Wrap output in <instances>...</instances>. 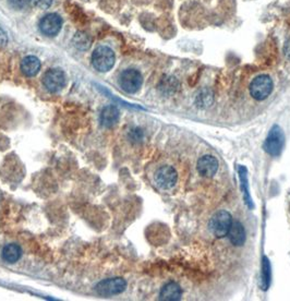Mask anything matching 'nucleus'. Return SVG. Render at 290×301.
Listing matches in <instances>:
<instances>
[{
  "label": "nucleus",
  "instance_id": "f257e3e1",
  "mask_svg": "<svg viewBox=\"0 0 290 301\" xmlns=\"http://www.w3.org/2000/svg\"><path fill=\"white\" fill-rule=\"evenodd\" d=\"M284 144H285L284 131H282V129L277 125L273 126L264 141V144H263L264 151L269 154V155L273 157H277L281 154Z\"/></svg>",
  "mask_w": 290,
  "mask_h": 301
},
{
  "label": "nucleus",
  "instance_id": "f03ea898",
  "mask_svg": "<svg viewBox=\"0 0 290 301\" xmlns=\"http://www.w3.org/2000/svg\"><path fill=\"white\" fill-rule=\"evenodd\" d=\"M231 224V214L227 211H219L212 216L209 223V227L214 236H216L217 238H223L227 236Z\"/></svg>",
  "mask_w": 290,
  "mask_h": 301
},
{
  "label": "nucleus",
  "instance_id": "7ed1b4c3",
  "mask_svg": "<svg viewBox=\"0 0 290 301\" xmlns=\"http://www.w3.org/2000/svg\"><path fill=\"white\" fill-rule=\"evenodd\" d=\"M114 60H116L114 52L106 46H101V47L96 48L93 55H92V63L99 72L109 71L114 65Z\"/></svg>",
  "mask_w": 290,
  "mask_h": 301
},
{
  "label": "nucleus",
  "instance_id": "20e7f679",
  "mask_svg": "<svg viewBox=\"0 0 290 301\" xmlns=\"http://www.w3.org/2000/svg\"><path fill=\"white\" fill-rule=\"evenodd\" d=\"M274 88L271 76L261 74L252 80L250 84V94L256 100H264L269 97Z\"/></svg>",
  "mask_w": 290,
  "mask_h": 301
},
{
  "label": "nucleus",
  "instance_id": "39448f33",
  "mask_svg": "<svg viewBox=\"0 0 290 301\" xmlns=\"http://www.w3.org/2000/svg\"><path fill=\"white\" fill-rule=\"evenodd\" d=\"M142 83L143 76L141 72L135 70V69H127V70H125L120 74L119 84L121 89L124 90L126 93H136V92L141 89Z\"/></svg>",
  "mask_w": 290,
  "mask_h": 301
},
{
  "label": "nucleus",
  "instance_id": "423d86ee",
  "mask_svg": "<svg viewBox=\"0 0 290 301\" xmlns=\"http://www.w3.org/2000/svg\"><path fill=\"white\" fill-rule=\"evenodd\" d=\"M127 288V282L120 277L114 279H108L98 283L95 287V290L98 295L104 297H110L114 295H119Z\"/></svg>",
  "mask_w": 290,
  "mask_h": 301
},
{
  "label": "nucleus",
  "instance_id": "0eeeda50",
  "mask_svg": "<svg viewBox=\"0 0 290 301\" xmlns=\"http://www.w3.org/2000/svg\"><path fill=\"white\" fill-rule=\"evenodd\" d=\"M178 180L177 171L172 166H162L155 173V182L159 188L169 190L173 188Z\"/></svg>",
  "mask_w": 290,
  "mask_h": 301
},
{
  "label": "nucleus",
  "instance_id": "6e6552de",
  "mask_svg": "<svg viewBox=\"0 0 290 301\" xmlns=\"http://www.w3.org/2000/svg\"><path fill=\"white\" fill-rule=\"evenodd\" d=\"M43 83L50 93H57L66 86V74L60 69H49L44 75Z\"/></svg>",
  "mask_w": 290,
  "mask_h": 301
},
{
  "label": "nucleus",
  "instance_id": "1a4fd4ad",
  "mask_svg": "<svg viewBox=\"0 0 290 301\" xmlns=\"http://www.w3.org/2000/svg\"><path fill=\"white\" fill-rule=\"evenodd\" d=\"M63 20L56 13L46 14L40 22L41 32L46 36H56L61 30Z\"/></svg>",
  "mask_w": 290,
  "mask_h": 301
},
{
  "label": "nucleus",
  "instance_id": "9d476101",
  "mask_svg": "<svg viewBox=\"0 0 290 301\" xmlns=\"http://www.w3.org/2000/svg\"><path fill=\"white\" fill-rule=\"evenodd\" d=\"M218 160L216 157L212 155H204L200 159L197 160L196 168L197 172L201 176L206 177V178H211V177L215 176L218 171Z\"/></svg>",
  "mask_w": 290,
  "mask_h": 301
},
{
  "label": "nucleus",
  "instance_id": "9b49d317",
  "mask_svg": "<svg viewBox=\"0 0 290 301\" xmlns=\"http://www.w3.org/2000/svg\"><path fill=\"white\" fill-rule=\"evenodd\" d=\"M229 241H230L236 247H241L244 244L247 240V234L246 229H244L242 224L239 221L233 222L230 229H229L227 234Z\"/></svg>",
  "mask_w": 290,
  "mask_h": 301
},
{
  "label": "nucleus",
  "instance_id": "f8f14e48",
  "mask_svg": "<svg viewBox=\"0 0 290 301\" xmlns=\"http://www.w3.org/2000/svg\"><path fill=\"white\" fill-rule=\"evenodd\" d=\"M237 169H238L239 180H240V188H241L244 203H246V205L250 208V210H252V208L254 207V203H253V201H252L251 194H250L249 179H248V169L244 166H242V165H239Z\"/></svg>",
  "mask_w": 290,
  "mask_h": 301
},
{
  "label": "nucleus",
  "instance_id": "ddd939ff",
  "mask_svg": "<svg viewBox=\"0 0 290 301\" xmlns=\"http://www.w3.org/2000/svg\"><path fill=\"white\" fill-rule=\"evenodd\" d=\"M119 117H120V112L118 108L113 105H108V106H105L102 110L101 116H99V120H101L103 127L111 128L118 122Z\"/></svg>",
  "mask_w": 290,
  "mask_h": 301
},
{
  "label": "nucleus",
  "instance_id": "4468645a",
  "mask_svg": "<svg viewBox=\"0 0 290 301\" xmlns=\"http://www.w3.org/2000/svg\"><path fill=\"white\" fill-rule=\"evenodd\" d=\"M182 297L181 287L177 283L170 282L166 284L159 292V300L163 301H177Z\"/></svg>",
  "mask_w": 290,
  "mask_h": 301
},
{
  "label": "nucleus",
  "instance_id": "2eb2a0df",
  "mask_svg": "<svg viewBox=\"0 0 290 301\" xmlns=\"http://www.w3.org/2000/svg\"><path fill=\"white\" fill-rule=\"evenodd\" d=\"M22 73L26 76H34L41 70V61L35 56H27L21 63Z\"/></svg>",
  "mask_w": 290,
  "mask_h": 301
},
{
  "label": "nucleus",
  "instance_id": "dca6fc26",
  "mask_svg": "<svg viewBox=\"0 0 290 301\" xmlns=\"http://www.w3.org/2000/svg\"><path fill=\"white\" fill-rule=\"evenodd\" d=\"M3 259L8 262V263H15L18 262L22 256L21 247L17 243H9L6 244L2 252Z\"/></svg>",
  "mask_w": 290,
  "mask_h": 301
},
{
  "label": "nucleus",
  "instance_id": "f3484780",
  "mask_svg": "<svg viewBox=\"0 0 290 301\" xmlns=\"http://www.w3.org/2000/svg\"><path fill=\"white\" fill-rule=\"evenodd\" d=\"M261 282H262V289L267 290L271 286L272 282V266L271 262L266 257L262 259V273H261Z\"/></svg>",
  "mask_w": 290,
  "mask_h": 301
},
{
  "label": "nucleus",
  "instance_id": "a211bd4d",
  "mask_svg": "<svg viewBox=\"0 0 290 301\" xmlns=\"http://www.w3.org/2000/svg\"><path fill=\"white\" fill-rule=\"evenodd\" d=\"M72 43L78 49L85 50L91 46V38L88 34L79 32L74 35Z\"/></svg>",
  "mask_w": 290,
  "mask_h": 301
},
{
  "label": "nucleus",
  "instance_id": "6ab92c4d",
  "mask_svg": "<svg viewBox=\"0 0 290 301\" xmlns=\"http://www.w3.org/2000/svg\"><path fill=\"white\" fill-rule=\"evenodd\" d=\"M178 87V82L175 80V78H166L162 81V84H160V89H162L164 92H169L176 91Z\"/></svg>",
  "mask_w": 290,
  "mask_h": 301
},
{
  "label": "nucleus",
  "instance_id": "aec40b11",
  "mask_svg": "<svg viewBox=\"0 0 290 301\" xmlns=\"http://www.w3.org/2000/svg\"><path fill=\"white\" fill-rule=\"evenodd\" d=\"M213 102V95L211 93H208V92L204 91L202 93L197 96L196 98V104L200 107H205L209 106Z\"/></svg>",
  "mask_w": 290,
  "mask_h": 301
},
{
  "label": "nucleus",
  "instance_id": "412c9836",
  "mask_svg": "<svg viewBox=\"0 0 290 301\" xmlns=\"http://www.w3.org/2000/svg\"><path fill=\"white\" fill-rule=\"evenodd\" d=\"M32 3V0H9V4L12 8L17 10H23L26 9V8Z\"/></svg>",
  "mask_w": 290,
  "mask_h": 301
},
{
  "label": "nucleus",
  "instance_id": "4be33fe9",
  "mask_svg": "<svg viewBox=\"0 0 290 301\" xmlns=\"http://www.w3.org/2000/svg\"><path fill=\"white\" fill-rule=\"evenodd\" d=\"M35 4L41 9H47L52 4V0H35Z\"/></svg>",
  "mask_w": 290,
  "mask_h": 301
},
{
  "label": "nucleus",
  "instance_id": "5701e85b",
  "mask_svg": "<svg viewBox=\"0 0 290 301\" xmlns=\"http://www.w3.org/2000/svg\"><path fill=\"white\" fill-rule=\"evenodd\" d=\"M284 52H285L286 57H287L288 59H290V40H289V41H287V42H286V44H285V47H284Z\"/></svg>",
  "mask_w": 290,
  "mask_h": 301
}]
</instances>
